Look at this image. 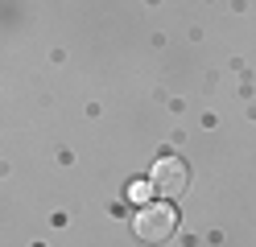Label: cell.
<instances>
[{
	"mask_svg": "<svg viewBox=\"0 0 256 247\" xmlns=\"http://www.w3.org/2000/svg\"><path fill=\"white\" fill-rule=\"evenodd\" d=\"M174 231H178V210H174L166 198H157V202H149V206L136 210L132 235H136L140 243H166Z\"/></svg>",
	"mask_w": 256,
	"mask_h": 247,
	"instance_id": "6da1fadb",
	"label": "cell"
},
{
	"mask_svg": "<svg viewBox=\"0 0 256 247\" xmlns=\"http://www.w3.org/2000/svg\"><path fill=\"white\" fill-rule=\"evenodd\" d=\"M149 194H153V186H149V181H132V186H128V198H132V202H145Z\"/></svg>",
	"mask_w": 256,
	"mask_h": 247,
	"instance_id": "3957f363",
	"label": "cell"
},
{
	"mask_svg": "<svg viewBox=\"0 0 256 247\" xmlns=\"http://www.w3.org/2000/svg\"><path fill=\"white\" fill-rule=\"evenodd\" d=\"M149 186H153V194L157 198H178V194H186V186H190V169H186V161L182 157H162L153 165V173H149Z\"/></svg>",
	"mask_w": 256,
	"mask_h": 247,
	"instance_id": "7a4b0ae2",
	"label": "cell"
}]
</instances>
